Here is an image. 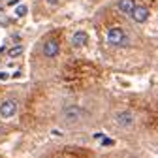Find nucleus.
Masks as SVG:
<instances>
[{
  "instance_id": "obj_1",
  "label": "nucleus",
  "mask_w": 158,
  "mask_h": 158,
  "mask_svg": "<svg viewBox=\"0 0 158 158\" xmlns=\"http://www.w3.org/2000/svg\"><path fill=\"white\" fill-rule=\"evenodd\" d=\"M83 117H85L83 107H79L75 104H70L62 109V121L68 124H77L79 121H83Z\"/></svg>"
},
{
  "instance_id": "obj_2",
  "label": "nucleus",
  "mask_w": 158,
  "mask_h": 158,
  "mask_svg": "<svg viewBox=\"0 0 158 158\" xmlns=\"http://www.w3.org/2000/svg\"><path fill=\"white\" fill-rule=\"evenodd\" d=\"M115 123H117L118 126H123V128H130V126H134V123H135V117H134L132 111L124 109V111H118V113L115 115Z\"/></svg>"
},
{
  "instance_id": "obj_3",
  "label": "nucleus",
  "mask_w": 158,
  "mask_h": 158,
  "mask_svg": "<svg viewBox=\"0 0 158 158\" xmlns=\"http://www.w3.org/2000/svg\"><path fill=\"white\" fill-rule=\"evenodd\" d=\"M107 42L111 45H126V34L123 28H111L107 32Z\"/></svg>"
},
{
  "instance_id": "obj_4",
  "label": "nucleus",
  "mask_w": 158,
  "mask_h": 158,
  "mask_svg": "<svg viewBox=\"0 0 158 158\" xmlns=\"http://www.w3.org/2000/svg\"><path fill=\"white\" fill-rule=\"evenodd\" d=\"M15 113H17V102L15 100L8 98V100H4L0 104V117L2 118H11Z\"/></svg>"
},
{
  "instance_id": "obj_5",
  "label": "nucleus",
  "mask_w": 158,
  "mask_h": 158,
  "mask_svg": "<svg viewBox=\"0 0 158 158\" xmlns=\"http://www.w3.org/2000/svg\"><path fill=\"white\" fill-rule=\"evenodd\" d=\"M58 53H60V44H58L56 40H47L44 44V55L47 58H55Z\"/></svg>"
},
{
  "instance_id": "obj_6",
  "label": "nucleus",
  "mask_w": 158,
  "mask_h": 158,
  "mask_svg": "<svg viewBox=\"0 0 158 158\" xmlns=\"http://www.w3.org/2000/svg\"><path fill=\"white\" fill-rule=\"evenodd\" d=\"M130 15H132V19H134L135 23H147V19H149L151 13H149V10L145 6H135Z\"/></svg>"
},
{
  "instance_id": "obj_7",
  "label": "nucleus",
  "mask_w": 158,
  "mask_h": 158,
  "mask_svg": "<svg viewBox=\"0 0 158 158\" xmlns=\"http://www.w3.org/2000/svg\"><path fill=\"white\" fill-rule=\"evenodd\" d=\"M87 42H89V34L83 32V30L75 32L73 38H72V44H73L75 47H83V45H87Z\"/></svg>"
},
{
  "instance_id": "obj_8",
  "label": "nucleus",
  "mask_w": 158,
  "mask_h": 158,
  "mask_svg": "<svg viewBox=\"0 0 158 158\" xmlns=\"http://www.w3.org/2000/svg\"><path fill=\"white\" fill-rule=\"evenodd\" d=\"M135 8V0H118V10L121 13H132V10Z\"/></svg>"
},
{
  "instance_id": "obj_9",
  "label": "nucleus",
  "mask_w": 158,
  "mask_h": 158,
  "mask_svg": "<svg viewBox=\"0 0 158 158\" xmlns=\"http://www.w3.org/2000/svg\"><path fill=\"white\" fill-rule=\"evenodd\" d=\"M27 11H28V8H27L25 4H21V6H17L15 15H17V17H23V15H27Z\"/></svg>"
},
{
  "instance_id": "obj_10",
  "label": "nucleus",
  "mask_w": 158,
  "mask_h": 158,
  "mask_svg": "<svg viewBox=\"0 0 158 158\" xmlns=\"http://www.w3.org/2000/svg\"><path fill=\"white\" fill-rule=\"evenodd\" d=\"M23 53V45H17V47H13V49H10V56H19V55H21Z\"/></svg>"
},
{
  "instance_id": "obj_11",
  "label": "nucleus",
  "mask_w": 158,
  "mask_h": 158,
  "mask_svg": "<svg viewBox=\"0 0 158 158\" xmlns=\"http://www.w3.org/2000/svg\"><path fill=\"white\" fill-rule=\"evenodd\" d=\"M102 143H104V145H113V139H109V137H104Z\"/></svg>"
},
{
  "instance_id": "obj_12",
  "label": "nucleus",
  "mask_w": 158,
  "mask_h": 158,
  "mask_svg": "<svg viewBox=\"0 0 158 158\" xmlns=\"http://www.w3.org/2000/svg\"><path fill=\"white\" fill-rule=\"evenodd\" d=\"M47 4H51V6H55V4H58V0H45Z\"/></svg>"
},
{
  "instance_id": "obj_13",
  "label": "nucleus",
  "mask_w": 158,
  "mask_h": 158,
  "mask_svg": "<svg viewBox=\"0 0 158 158\" xmlns=\"http://www.w3.org/2000/svg\"><path fill=\"white\" fill-rule=\"evenodd\" d=\"M0 79H8V73H4V72H2V73H0Z\"/></svg>"
},
{
  "instance_id": "obj_14",
  "label": "nucleus",
  "mask_w": 158,
  "mask_h": 158,
  "mask_svg": "<svg viewBox=\"0 0 158 158\" xmlns=\"http://www.w3.org/2000/svg\"><path fill=\"white\" fill-rule=\"evenodd\" d=\"M15 2H19V0H11V4H15Z\"/></svg>"
},
{
  "instance_id": "obj_15",
  "label": "nucleus",
  "mask_w": 158,
  "mask_h": 158,
  "mask_svg": "<svg viewBox=\"0 0 158 158\" xmlns=\"http://www.w3.org/2000/svg\"><path fill=\"white\" fill-rule=\"evenodd\" d=\"M0 134H2V126H0Z\"/></svg>"
}]
</instances>
